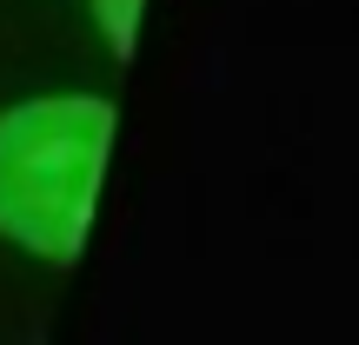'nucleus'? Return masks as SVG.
Masks as SVG:
<instances>
[{"label":"nucleus","instance_id":"f257e3e1","mask_svg":"<svg viewBox=\"0 0 359 345\" xmlns=\"http://www.w3.org/2000/svg\"><path fill=\"white\" fill-rule=\"evenodd\" d=\"M120 106L107 93H34L0 113V239L74 266L93 232Z\"/></svg>","mask_w":359,"mask_h":345},{"label":"nucleus","instance_id":"f03ea898","mask_svg":"<svg viewBox=\"0 0 359 345\" xmlns=\"http://www.w3.org/2000/svg\"><path fill=\"white\" fill-rule=\"evenodd\" d=\"M93 20L114 60H133V40H140V0H93Z\"/></svg>","mask_w":359,"mask_h":345}]
</instances>
